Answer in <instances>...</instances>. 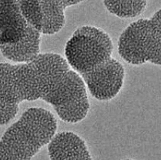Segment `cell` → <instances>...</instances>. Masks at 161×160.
I'll list each match as a JSON object with an SVG mask.
<instances>
[{
  "instance_id": "1",
  "label": "cell",
  "mask_w": 161,
  "mask_h": 160,
  "mask_svg": "<svg viewBox=\"0 0 161 160\" xmlns=\"http://www.w3.org/2000/svg\"><path fill=\"white\" fill-rule=\"evenodd\" d=\"M42 99L61 120L77 123L88 114L86 86L60 55L40 53L26 63H0V126L15 118L19 104Z\"/></svg>"
},
{
  "instance_id": "2",
  "label": "cell",
  "mask_w": 161,
  "mask_h": 160,
  "mask_svg": "<svg viewBox=\"0 0 161 160\" xmlns=\"http://www.w3.org/2000/svg\"><path fill=\"white\" fill-rule=\"evenodd\" d=\"M113 49L108 33L92 25L77 28L65 44L68 64L99 101L114 99L124 86L125 68L112 56Z\"/></svg>"
},
{
  "instance_id": "3",
  "label": "cell",
  "mask_w": 161,
  "mask_h": 160,
  "mask_svg": "<svg viewBox=\"0 0 161 160\" xmlns=\"http://www.w3.org/2000/svg\"><path fill=\"white\" fill-rule=\"evenodd\" d=\"M58 122L50 111L31 107L23 113L0 138V160H27L48 144Z\"/></svg>"
},
{
  "instance_id": "4",
  "label": "cell",
  "mask_w": 161,
  "mask_h": 160,
  "mask_svg": "<svg viewBox=\"0 0 161 160\" xmlns=\"http://www.w3.org/2000/svg\"><path fill=\"white\" fill-rule=\"evenodd\" d=\"M118 50L125 62L141 65L161 64V13L131 23L118 39Z\"/></svg>"
},
{
  "instance_id": "5",
  "label": "cell",
  "mask_w": 161,
  "mask_h": 160,
  "mask_svg": "<svg viewBox=\"0 0 161 160\" xmlns=\"http://www.w3.org/2000/svg\"><path fill=\"white\" fill-rule=\"evenodd\" d=\"M48 154L53 160L92 159L85 141L70 131L54 134L48 143Z\"/></svg>"
},
{
  "instance_id": "6",
  "label": "cell",
  "mask_w": 161,
  "mask_h": 160,
  "mask_svg": "<svg viewBox=\"0 0 161 160\" xmlns=\"http://www.w3.org/2000/svg\"><path fill=\"white\" fill-rule=\"evenodd\" d=\"M27 26L16 0H0V45L18 41Z\"/></svg>"
},
{
  "instance_id": "7",
  "label": "cell",
  "mask_w": 161,
  "mask_h": 160,
  "mask_svg": "<svg viewBox=\"0 0 161 160\" xmlns=\"http://www.w3.org/2000/svg\"><path fill=\"white\" fill-rule=\"evenodd\" d=\"M41 31L28 24L25 33L18 41L0 45L4 57L15 63H26L36 59L40 54Z\"/></svg>"
},
{
  "instance_id": "8",
  "label": "cell",
  "mask_w": 161,
  "mask_h": 160,
  "mask_svg": "<svg viewBox=\"0 0 161 160\" xmlns=\"http://www.w3.org/2000/svg\"><path fill=\"white\" fill-rule=\"evenodd\" d=\"M42 15L41 33L55 34L62 30L65 23L66 8L59 0H38Z\"/></svg>"
},
{
  "instance_id": "9",
  "label": "cell",
  "mask_w": 161,
  "mask_h": 160,
  "mask_svg": "<svg viewBox=\"0 0 161 160\" xmlns=\"http://www.w3.org/2000/svg\"><path fill=\"white\" fill-rule=\"evenodd\" d=\"M109 13L120 18L138 17L147 7V0H103Z\"/></svg>"
},
{
  "instance_id": "10",
  "label": "cell",
  "mask_w": 161,
  "mask_h": 160,
  "mask_svg": "<svg viewBox=\"0 0 161 160\" xmlns=\"http://www.w3.org/2000/svg\"><path fill=\"white\" fill-rule=\"evenodd\" d=\"M28 25L41 31L42 15L38 0H16Z\"/></svg>"
},
{
  "instance_id": "11",
  "label": "cell",
  "mask_w": 161,
  "mask_h": 160,
  "mask_svg": "<svg viewBox=\"0 0 161 160\" xmlns=\"http://www.w3.org/2000/svg\"><path fill=\"white\" fill-rule=\"evenodd\" d=\"M63 5L65 7V8H68V7H71L79 4L80 2H82L84 0H59Z\"/></svg>"
}]
</instances>
